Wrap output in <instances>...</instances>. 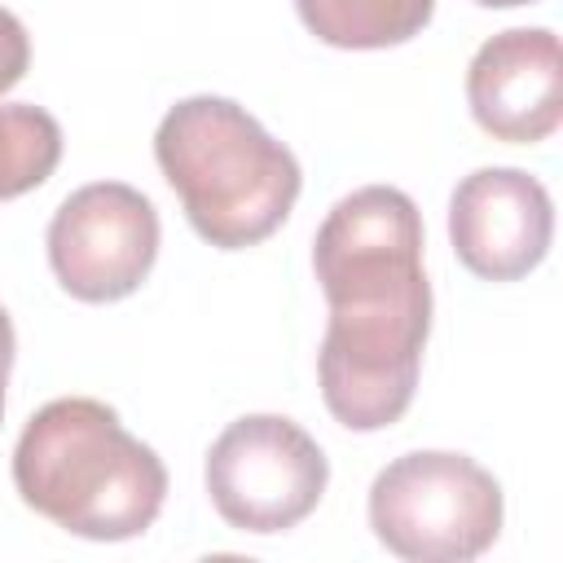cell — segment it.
I'll return each mask as SVG.
<instances>
[{
    "label": "cell",
    "mask_w": 563,
    "mask_h": 563,
    "mask_svg": "<svg viewBox=\"0 0 563 563\" xmlns=\"http://www.w3.org/2000/svg\"><path fill=\"white\" fill-rule=\"evenodd\" d=\"M471 119L506 145H537L563 119V57L550 26H510L466 66Z\"/></svg>",
    "instance_id": "8"
},
{
    "label": "cell",
    "mask_w": 563,
    "mask_h": 563,
    "mask_svg": "<svg viewBox=\"0 0 563 563\" xmlns=\"http://www.w3.org/2000/svg\"><path fill=\"white\" fill-rule=\"evenodd\" d=\"M154 158L194 233L220 251L273 238L303 185L295 154L246 106L211 92L185 97L163 114Z\"/></svg>",
    "instance_id": "3"
},
{
    "label": "cell",
    "mask_w": 563,
    "mask_h": 563,
    "mask_svg": "<svg viewBox=\"0 0 563 563\" xmlns=\"http://www.w3.org/2000/svg\"><path fill=\"white\" fill-rule=\"evenodd\" d=\"M62 163V123L31 106H0V202L40 189Z\"/></svg>",
    "instance_id": "10"
},
{
    "label": "cell",
    "mask_w": 563,
    "mask_h": 563,
    "mask_svg": "<svg viewBox=\"0 0 563 563\" xmlns=\"http://www.w3.org/2000/svg\"><path fill=\"white\" fill-rule=\"evenodd\" d=\"M554 238V202L523 167H475L449 198V242L484 282L528 277Z\"/></svg>",
    "instance_id": "7"
},
{
    "label": "cell",
    "mask_w": 563,
    "mask_h": 563,
    "mask_svg": "<svg viewBox=\"0 0 563 563\" xmlns=\"http://www.w3.org/2000/svg\"><path fill=\"white\" fill-rule=\"evenodd\" d=\"M369 528L405 563H466L501 532V484L466 453H400L369 484Z\"/></svg>",
    "instance_id": "4"
},
{
    "label": "cell",
    "mask_w": 563,
    "mask_h": 563,
    "mask_svg": "<svg viewBox=\"0 0 563 563\" xmlns=\"http://www.w3.org/2000/svg\"><path fill=\"white\" fill-rule=\"evenodd\" d=\"M202 479L229 528L273 537L317 510L330 484V462L295 418L246 413L216 435Z\"/></svg>",
    "instance_id": "5"
},
{
    "label": "cell",
    "mask_w": 563,
    "mask_h": 563,
    "mask_svg": "<svg viewBox=\"0 0 563 563\" xmlns=\"http://www.w3.org/2000/svg\"><path fill=\"white\" fill-rule=\"evenodd\" d=\"M18 497L84 541H132L167 501V466L110 405L62 396L31 413L13 449Z\"/></svg>",
    "instance_id": "2"
},
{
    "label": "cell",
    "mask_w": 563,
    "mask_h": 563,
    "mask_svg": "<svg viewBox=\"0 0 563 563\" xmlns=\"http://www.w3.org/2000/svg\"><path fill=\"white\" fill-rule=\"evenodd\" d=\"M479 9H519V4H537V0H475Z\"/></svg>",
    "instance_id": "13"
},
{
    "label": "cell",
    "mask_w": 563,
    "mask_h": 563,
    "mask_svg": "<svg viewBox=\"0 0 563 563\" xmlns=\"http://www.w3.org/2000/svg\"><path fill=\"white\" fill-rule=\"evenodd\" d=\"M26 66H31V35L18 22V13L0 9V97L22 84Z\"/></svg>",
    "instance_id": "11"
},
{
    "label": "cell",
    "mask_w": 563,
    "mask_h": 563,
    "mask_svg": "<svg viewBox=\"0 0 563 563\" xmlns=\"http://www.w3.org/2000/svg\"><path fill=\"white\" fill-rule=\"evenodd\" d=\"M158 260V211L123 180H92L48 220V264L79 303H114L141 290Z\"/></svg>",
    "instance_id": "6"
},
{
    "label": "cell",
    "mask_w": 563,
    "mask_h": 563,
    "mask_svg": "<svg viewBox=\"0 0 563 563\" xmlns=\"http://www.w3.org/2000/svg\"><path fill=\"white\" fill-rule=\"evenodd\" d=\"M312 268L330 303L317 352L321 400L339 427L383 431L413 405L431 334L413 198L396 185H361L339 198L312 238Z\"/></svg>",
    "instance_id": "1"
},
{
    "label": "cell",
    "mask_w": 563,
    "mask_h": 563,
    "mask_svg": "<svg viewBox=\"0 0 563 563\" xmlns=\"http://www.w3.org/2000/svg\"><path fill=\"white\" fill-rule=\"evenodd\" d=\"M299 22L330 48H391L435 13V0H295Z\"/></svg>",
    "instance_id": "9"
},
{
    "label": "cell",
    "mask_w": 563,
    "mask_h": 563,
    "mask_svg": "<svg viewBox=\"0 0 563 563\" xmlns=\"http://www.w3.org/2000/svg\"><path fill=\"white\" fill-rule=\"evenodd\" d=\"M13 347H18L13 321H9V312L0 303V418H4V387H9V369H13Z\"/></svg>",
    "instance_id": "12"
}]
</instances>
